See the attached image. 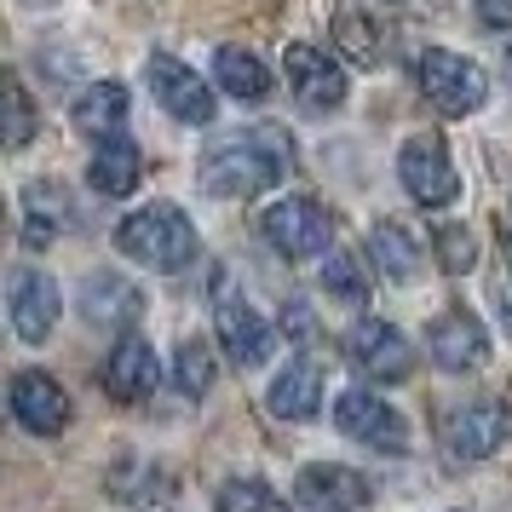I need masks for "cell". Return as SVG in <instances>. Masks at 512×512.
<instances>
[{
  "label": "cell",
  "instance_id": "1",
  "mask_svg": "<svg viewBox=\"0 0 512 512\" xmlns=\"http://www.w3.org/2000/svg\"><path fill=\"white\" fill-rule=\"evenodd\" d=\"M294 173V144L282 127H236L225 139H213L202 150V167H196V179L208 196H259V190H271L277 179Z\"/></svg>",
  "mask_w": 512,
  "mask_h": 512
},
{
  "label": "cell",
  "instance_id": "2",
  "mask_svg": "<svg viewBox=\"0 0 512 512\" xmlns=\"http://www.w3.org/2000/svg\"><path fill=\"white\" fill-rule=\"evenodd\" d=\"M116 254L144 265V271H185L202 254V242L173 202H150V208H133L116 219Z\"/></svg>",
  "mask_w": 512,
  "mask_h": 512
},
{
  "label": "cell",
  "instance_id": "3",
  "mask_svg": "<svg viewBox=\"0 0 512 512\" xmlns=\"http://www.w3.org/2000/svg\"><path fill=\"white\" fill-rule=\"evenodd\" d=\"M512 432V409L495 397H472V403H449L438 409V443L449 461H489Z\"/></svg>",
  "mask_w": 512,
  "mask_h": 512
},
{
  "label": "cell",
  "instance_id": "4",
  "mask_svg": "<svg viewBox=\"0 0 512 512\" xmlns=\"http://www.w3.org/2000/svg\"><path fill=\"white\" fill-rule=\"evenodd\" d=\"M415 87L426 93V104H438L443 116H472L489 98V75L472 58H461V52L426 47L415 58Z\"/></svg>",
  "mask_w": 512,
  "mask_h": 512
},
{
  "label": "cell",
  "instance_id": "5",
  "mask_svg": "<svg viewBox=\"0 0 512 512\" xmlns=\"http://www.w3.org/2000/svg\"><path fill=\"white\" fill-rule=\"evenodd\" d=\"M213 323H219V340H225V351H231V363H242V369L265 363L271 346H277V328L254 311V300L236 288L231 271L213 277Z\"/></svg>",
  "mask_w": 512,
  "mask_h": 512
},
{
  "label": "cell",
  "instance_id": "6",
  "mask_svg": "<svg viewBox=\"0 0 512 512\" xmlns=\"http://www.w3.org/2000/svg\"><path fill=\"white\" fill-rule=\"evenodd\" d=\"M259 236H265L282 259H317L328 248L334 225H328L323 202H311V196H282V202H271V208L259 213Z\"/></svg>",
  "mask_w": 512,
  "mask_h": 512
},
{
  "label": "cell",
  "instance_id": "7",
  "mask_svg": "<svg viewBox=\"0 0 512 512\" xmlns=\"http://www.w3.org/2000/svg\"><path fill=\"white\" fill-rule=\"evenodd\" d=\"M282 75H288V93L300 98V110H311V116L346 104V70L317 41H294V47L282 52Z\"/></svg>",
  "mask_w": 512,
  "mask_h": 512
},
{
  "label": "cell",
  "instance_id": "8",
  "mask_svg": "<svg viewBox=\"0 0 512 512\" xmlns=\"http://www.w3.org/2000/svg\"><path fill=\"white\" fill-rule=\"evenodd\" d=\"M334 426H340L351 443H369V449H380V455H403V449H409V426H403V415H397L386 397H374L369 386L340 392V403H334Z\"/></svg>",
  "mask_w": 512,
  "mask_h": 512
},
{
  "label": "cell",
  "instance_id": "9",
  "mask_svg": "<svg viewBox=\"0 0 512 512\" xmlns=\"http://www.w3.org/2000/svg\"><path fill=\"white\" fill-rule=\"evenodd\" d=\"M397 179H403V190L415 196L420 208H449L461 196L455 162H449L443 139H432V133H415V139L397 150Z\"/></svg>",
  "mask_w": 512,
  "mask_h": 512
},
{
  "label": "cell",
  "instance_id": "10",
  "mask_svg": "<svg viewBox=\"0 0 512 512\" xmlns=\"http://www.w3.org/2000/svg\"><path fill=\"white\" fill-rule=\"evenodd\" d=\"M346 363L363 369L369 380H409L415 369V346L403 340V328H392L386 317H363L346 334Z\"/></svg>",
  "mask_w": 512,
  "mask_h": 512
},
{
  "label": "cell",
  "instance_id": "11",
  "mask_svg": "<svg viewBox=\"0 0 512 512\" xmlns=\"http://www.w3.org/2000/svg\"><path fill=\"white\" fill-rule=\"evenodd\" d=\"M6 311H12V328H18V340L41 346L52 328H58V311H64V288L52 282V271H12V282H6Z\"/></svg>",
  "mask_w": 512,
  "mask_h": 512
},
{
  "label": "cell",
  "instance_id": "12",
  "mask_svg": "<svg viewBox=\"0 0 512 512\" xmlns=\"http://www.w3.org/2000/svg\"><path fill=\"white\" fill-rule=\"evenodd\" d=\"M374 507V489L363 472L351 466H305L300 484H294V512H369Z\"/></svg>",
  "mask_w": 512,
  "mask_h": 512
},
{
  "label": "cell",
  "instance_id": "13",
  "mask_svg": "<svg viewBox=\"0 0 512 512\" xmlns=\"http://www.w3.org/2000/svg\"><path fill=\"white\" fill-rule=\"evenodd\" d=\"M144 75H150V93H156V104H162L173 121H190V127H208V121H213V87L190 70V64L167 58V52H156Z\"/></svg>",
  "mask_w": 512,
  "mask_h": 512
},
{
  "label": "cell",
  "instance_id": "14",
  "mask_svg": "<svg viewBox=\"0 0 512 512\" xmlns=\"http://www.w3.org/2000/svg\"><path fill=\"white\" fill-rule=\"evenodd\" d=\"M426 357H432L443 374L484 369V363H489L484 323H478L472 311H443V317H432V328H426Z\"/></svg>",
  "mask_w": 512,
  "mask_h": 512
},
{
  "label": "cell",
  "instance_id": "15",
  "mask_svg": "<svg viewBox=\"0 0 512 512\" xmlns=\"http://www.w3.org/2000/svg\"><path fill=\"white\" fill-rule=\"evenodd\" d=\"M12 415H18V426L35 432V438H58V432L70 426V392H64L52 374L24 369V374H12Z\"/></svg>",
  "mask_w": 512,
  "mask_h": 512
},
{
  "label": "cell",
  "instance_id": "16",
  "mask_svg": "<svg viewBox=\"0 0 512 512\" xmlns=\"http://www.w3.org/2000/svg\"><path fill=\"white\" fill-rule=\"evenodd\" d=\"M75 300H81V317L93 328H133L144 317V294L121 271H87Z\"/></svg>",
  "mask_w": 512,
  "mask_h": 512
},
{
  "label": "cell",
  "instance_id": "17",
  "mask_svg": "<svg viewBox=\"0 0 512 512\" xmlns=\"http://www.w3.org/2000/svg\"><path fill=\"white\" fill-rule=\"evenodd\" d=\"M156 380H162V363H156V351L144 346L139 334L116 340L110 363H104V392L116 397V403H144V397L156 392Z\"/></svg>",
  "mask_w": 512,
  "mask_h": 512
},
{
  "label": "cell",
  "instance_id": "18",
  "mask_svg": "<svg viewBox=\"0 0 512 512\" xmlns=\"http://www.w3.org/2000/svg\"><path fill=\"white\" fill-rule=\"evenodd\" d=\"M271 415L277 420H311L323 409V363L317 357H294V363H282L277 380H271Z\"/></svg>",
  "mask_w": 512,
  "mask_h": 512
},
{
  "label": "cell",
  "instance_id": "19",
  "mask_svg": "<svg viewBox=\"0 0 512 512\" xmlns=\"http://www.w3.org/2000/svg\"><path fill=\"white\" fill-rule=\"evenodd\" d=\"M144 173V156L139 144L127 139V133H110V139H93V162H87V185L98 196H127V190L139 185Z\"/></svg>",
  "mask_w": 512,
  "mask_h": 512
},
{
  "label": "cell",
  "instance_id": "20",
  "mask_svg": "<svg viewBox=\"0 0 512 512\" xmlns=\"http://www.w3.org/2000/svg\"><path fill=\"white\" fill-rule=\"evenodd\" d=\"M127 110H133V93H127L121 81H98V87H87V93L70 104V121L87 139H110V133L127 127Z\"/></svg>",
  "mask_w": 512,
  "mask_h": 512
},
{
  "label": "cell",
  "instance_id": "21",
  "mask_svg": "<svg viewBox=\"0 0 512 512\" xmlns=\"http://www.w3.org/2000/svg\"><path fill=\"white\" fill-rule=\"evenodd\" d=\"M369 254H374V265H380L392 282H415L426 248H420L415 225H403V219H380V225L369 231Z\"/></svg>",
  "mask_w": 512,
  "mask_h": 512
},
{
  "label": "cell",
  "instance_id": "22",
  "mask_svg": "<svg viewBox=\"0 0 512 512\" xmlns=\"http://www.w3.org/2000/svg\"><path fill=\"white\" fill-rule=\"evenodd\" d=\"M213 81H219L231 98H248V104L271 93V70L259 64L254 52H242V47H219L213 52Z\"/></svg>",
  "mask_w": 512,
  "mask_h": 512
},
{
  "label": "cell",
  "instance_id": "23",
  "mask_svg": "<svg viewBox=\"0 0 512 512\" xmlns=\"http://www.w3.org/2000/svg\"><path fill=\"white\" fill-rule=\"evenodd\" d=\"M64 219H70V208L58 202V190H47V185H29L24 190V242H29V248H47Z\"/></svg>",
  "mask_w": 512,
  "mask_h": 512
},
{
  "label": "cell",
  "instance_id": "24",
  "mask_svg": "<svg viewBox=\"0 0 512 512\" xmlns=\"http://www.w3.org/2000/svg\"><path fill=\"white\" fill-rule=\"evenodd\" d=\"M173 386L185 397H208L213 386V351L202 346V340H179V351H173Z\"/></svg>",
  "mask_w": 512,
  "mask_h": 512
},
{
  "label": "cell",
  "instance_id": "25",
  "mask_svg": "<svg viewBox=\"0 0 512 512\" xmlns=\"http://www.w3.org/2000/svg\"><path fill=\"white\" fill-rule=\"evenodd\" d=\"M219 512H288V501L259 478H231L219 484Z\"/></svg>",
  "mask_w": 512,
  "mask_h": 512
},
{
  "label": "cell",
  "instance_id": "26",
  "mask_svg": "<svg viewBox=\"0 0 512 512\" xmlns=\"http://www.w3.org/2000/svg\"><path fill=\"white\" fill-rule=\"evenodd\" d=\"M334 41H340V52L346 58H357V64H374L380 58V29L363 18V12H334Z\"/></svg>",
  "mask_w": 512,
  "mask_h": 512
},
{
  "label": "cell",
  "instance_id": "27",
  "mask_svg": "<svg viewBox=\"0 0 512 512\" xmlns=\"http://www.w3.org/2000/svg\"><path fill=\"white\" fill-rule=\"evenodd\" d=\"M0 98H6V144L24 150V144L35 139V104H29V87L18 81V75H6V81H0Z\"/></svg>",
  "mask_w": 512,
  "mask_h": 512
},
{
  "label": "cell",
  "instance_id": "28",
  "mask_svg": "<svg viewBox=\"0 0 512 512\" xmlns=\"http://www.w3.org/2000/svg\"><path fill=\"white\" fill-rule=\"evenodd\" d=\"M323 288L334 300H369V271L357 254H328L323 259Z\"/></svg>",
  "mask_w": 512,
  "mask_h": 512
},
{
  "label": "cell",
  "instance_id": "29",
  "mask_svg": "<svg viewBox=\"0 0 512 512\" xmlns=\"http://www.w3.org/2000/svg\"><path fill=\"white\" fill-rule=\"evenodd\" d=\"M104 489H110L116 501H156V495H162V478H156L150 466H139L133 455H127V461H116V466H110V478H104Z\"/></svg>",
  "mask_w": 512,
  "mask_h": 512
},
{
  "label": "cell",
  "instance_id": "30",
  "mask_svg": "<svg viewBox=\"0 0 512 512\" xmlns=\"http://www.w3.org/2000/svg\"><path fill=\"white\" fill-rule=\"evenodd\" d=\"M438 265L443 271H472L478 265V236L466 231V225H438Z\"/></svg>",
  "mask_w": 512,
  "mask_h": 512
},
{
  "label": "cell",
  "instance_id": "31",
  "mask_svg": "<svg viewBox=\"0 0 512 512\" xmlns=\"http://www.w3.org/2000/svg\"><path fill=\"white\" fill-rule=\"evenodd\" d=\"M478 18L489 29H512V0H478Z\"/></svg>",
  "mask_w": 512,
  "mask_h": 512
},
{
  "label": "cell",
  "instance_id": "32",
  "mask_svg": "<svg viewBox=\"0 0 512 512\" xmlns=\"http://www.w3.org/2000/svg\"><path fill=\"white\" fill-rule=\"evenodd\" d=\"M282 328H288V334H311V311H305V305H288V311H282Z\"/></svg>",
  "mask_w": 512,
  "mask_h": 512
},
{
  "label": "cell",
  "instance_id": "33",
  "mask_svg": "<svg viewBox=\"0 0 512 512\" xmlns=\"http://www.w3.org/2000/svg\"><path fill=\"white\" fill-rule=\"evenodd\" d=\"M501 236H507V254H512V213H507V225H501Z\"/></svg>",
  "mask_w": 512,
  "mask_h": 512
},
{
  "label": "cell",
  "instance_id": "34",
  "mask_svg": "<svg viewBox=\"0 0 512 512\" xmlns=\"http://www.w3.org/2000/svg\"><path fill=\"white\" fill-rule=\"evenodd\" d=\"M507 81H512V47H507Z\"/></svg>",
  "mask_w": 512,
  "mask_h": 512
}]
</instances>
